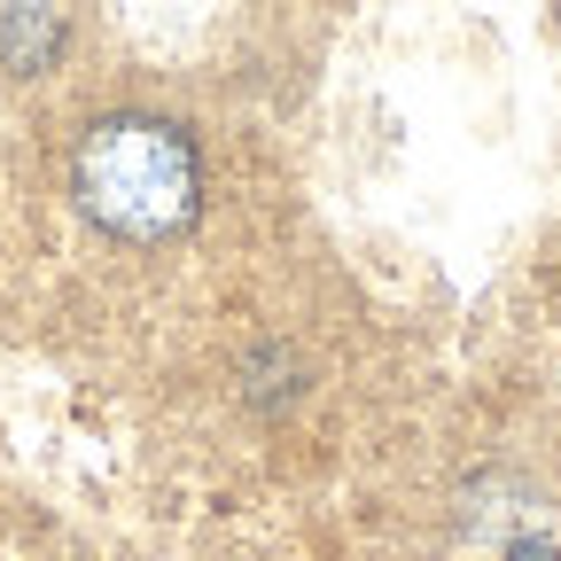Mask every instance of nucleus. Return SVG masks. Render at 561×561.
Segmentation results:
<instances>
[{"mask_svg":"<svg viewBox=\"0 0 561 561\" xmlns=\"http://www.w3.org/2000/svg\"><path fill=\"white\" fill-rule=\"evenodd\" d=\"M70 195L117 242H172L203 210V157L172 117L117 110L79 133L70 149Z\"/></svg>","mask_w":561,"mask_h":561,"instance_id":"1","label":"nucleus"},{"mask_svg":"<svg viewBox=\"0 0 561 561\" xmlns=\"http://www.w3.org/2000/svg\"><path fill=\"white\" fill-rule=\"evenodd\" d=\"M62 39H70V24L47 16V9H9L0 16V62L9 70H47Z\"/></svg>","mask_w":561,"mask_h":561,"instance_id":"2","label":"nucleus"}]
</instances>
